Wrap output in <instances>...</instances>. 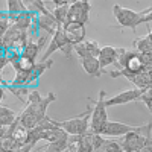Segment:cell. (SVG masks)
Masks as SVG:
<instances>
[{"mask_svg":"<svg viewBox=\"0 0 152 152\" xmlns=\"http://www.w3.org/2000/svg\"><path fill=\"white\" fill-rule=\"evenodd\" d=\"M55 100H56V96L52 91L47 93L46 97H41V94L37 90H32L28 97L26 107H24L23 111H20L21 125L28 129L37 128L47 117V107L52 102H55Z\"/></svg>","mask_w":152,"mask_h":152,"instance_id":"obj_1","label":"cell"},{"mask_svg":"<svg viewBox=\"0 0 152 152\" xmlns=\"http://www.w3.org/2000/svg\"><path fill=\"white\" fill-rule=\"evenodd\" d=\"M107 93L105 90H100L97 99L94 100V107L91 110V119H90V129L94 134H100L102 135L104 129L107 128L108 125V113H107V105H105V100H107Z\"/></svg>","mask_w":152,"mask_h":152,"instance_id":"obj_2","label":"cell"},{"mask_svg":"<svg viewBox=\"0 0 152 152\" xmlns=\"http://www.w3.org/2000/svg\"><path fill=\"white\" fill-rule=\"evenodd\" d=\"M91 107H88L84 114L78 117H72L67 120H58V126L64 129L69 135H84L90 129V119H91Z\"/></svg>","mask_w":152,"mask_h":152,"instance_id":"obj_3","label":"cell"},{"mask_svg":"<svg viewBox=\"0 0 152 152\" xmlns=\"http://www.w3.org/2000/svg\"><path fill=\"white\" fill-rule=\"evenodd\" d=\"M56 50H61L67 59L72 58L73 46L67 41V38H66V35H64V31H62V26H59L58 31L52 35V40H50V43H49V46H47V49H46V52L43 53L41 61H47V59L50 58V55L55 53Z\"/></svg>","mask_w":152,"mask_h":152,"instance_id":"obj_4","label":"cell"},{"mask_svg":"<svg viewBox=\"0 0 152 152\" xmlns=\"http://www.w3.org/2000/svg\"><path fill=\"white\" fill-rule=\"evenodd\" d=\"M113 14L122 28H131L132 31L137 29V26L140 24V20H142V11L137 12L134 9L120 6L117 3L113 6Z\"/></svg>","mask_w":152,"mask_h":152,"instance_id":"obj_5","label":"cell"},{"mask_svg":"<svg viewBox=\"0 0 152 152\" xmlns=\"http://www.w3.org/2000/svg\"><path fill=\"white\" fill-rule=\"evenodd\" d=\"M91 5L87 0H75L70 3L69 8V17L67 23H81L87 24L88 23V15H90Z\"/></svg>","mask_w":152,"mask_h":152,"instance_id":"obj_6","label":"cell"},{"mask_svg":"<svg viewBox=\"0 0 152 152\" xmlns=\"http://www.w3.org/2000/svg\"><path fill=\"white\" fill-rule=\"evenodd\" d=\"M143 94V90H138V88H131V90H125L119 94H114L113 97L105 100V105L108 107H117V105H125L134 102V100H138Z\"/></svg>","mask_w":152,"mask_h":152,"instance_id":"obj_7","label":"cell"},{"mask_svg":"<svg viewBox=\"0 0 152 152\" xmlns=\"http://www.w3.org/2000/svg\"><path fill=\"white\" fill-rule=\"evenodd\" d=\"M142 129H143V125L142 126H131V125H126L122 122H108L102 135L104 137H125L129 132L142 131Z\"/></svg>","mask_w":152,"mask_h":152,"instance_id":"obj_8","label":"cell"},{"mask_svg":"<svg viewBox=\"0 0 152 152\" xmlns=\"http://www.w3.org/2000/svg\"><path fill=\"white\" fill-rule=\"evenodd\" d=\"M62 31H64V35L67 38V41L72 46L84 43L85 24H81V23H66L64 26H62Z\"/></svg>","mask_w":152,"mask_h":152,"instance_id":"obj_9","label":"cell"},{"mask_svg":"<svg viewBox=\"0 0 152 152\" xmlns=\"http://www.w3.org/2000/svg\"><path fill=\"white\" fill-rule=\"evenodd\" d=\"M117 58H119V53H117V47H113V46H105L100 49V53H99V62H100V67L107 69L108 66L111 64H117ZM105 72V70H104Z\"/></svg>","mask_w":152,"mask_h":152,"instance_id":"obj_10","label":"cell"},{"mask_svg":"<svg viewBox=\"0 0 152 152\" xmlns=\"http://www.w3.org/2000/svg\"><path fill=\"white\" fill-rule=\"evenodd\" d=\"M81 64H82V69L90 75L93 78H99L100 75L104 73L102 67H100V62H99V58L96 56H85L81 59Z\"/></svg>","mask_w":152,"mask_h":152,"instance_id":"obj_11","label":"cell"},{"mask_svg":"<svg viewBox=\"0 0 152 152\" xmlns=\"http://www.w3.org/2000/svg\"><path fill=\"white\" fill-rule=\"evenodd\" d=\"M46 41H47V35H46V37H41L37 43L29 41V43L26 44V47L23 49L21 55L26 56V58H29V59H34V61H35V58L38 56V53H40V50H41V47H43V44H44Z\"/></svg>","mask_w":152,"mask_h":152,"instance_id":"obj_12","label":"cell"},{"mask_svg":"<svg viewBox=\"0 0 152 152\" xmlns=\"http://www.w3.org/2000/svg\"><path fill=\"white\" fill-rule=\"evenodd\" d=\"M0 85H2V88L3 90H8V91H11L12 94H15L21 102H26L28 104V100H26V96L29 97V94H31V88H28V87H14V85H9L5 79H2V82H0Z\"/></svg>","mask_w":152,"mask_h":152,"instance_id":"obj_13","label":"cell"},{"mask_svg":"<svg viewBox=\"0 0 152 152\" xmlns=\"http://www.w3.org/2000/svg\"><path fill=\"white\" fill-rule=\"evenodd\" d=\"M125 70H128L129 73H138V72L146 70V67H145V64H143V61H142L140 53L135 52V50H132V55L129 56L128 62H126Z\"/></svg>","mask_w":152,"mask_h":152,"instance_id":"obj_14","label":"cell"},{"mask_svg":"<svg viewBox=\"0 0 152 152\" xmlns=\"http://www.w3.org/2000/svg\"><path fill=\"white\" fill-rule=\"evenodd\" d=\"M17 117H18V114L14 110H11L9 107L2 104V107H0V125L8 128V126H11L17 120Z\"/></svg>","mask_w":152,"mask_h":152,"instance_id":"obj_15","label":"cell"},{"mask_svg":"<svg viewBox=\"0 0 152 152\" xmlns=\"http://www.w3.org/2000/svg\"><path fill=\"white\" fill-rule=\"evenodd\" d=\"M134 50L138 53H152V40L149 35L137 38L134 41Z\"/></svg>","mask_w":152,"mask_h":152,"instance_id":"obj_16","label":"cell"},{"mask_svg":"<svg viewBox=\"0 0 152 152\" xmlns=\"http://www.w3.org/2000/svg\"><path fill=\"white\" fill-rule=\"evenodd\" d=\"M20 148H21V146H20L11 135L0 137V149H2V152H15V151H18Z\"/></svg>","mask_w":152,"mask_h":152,"instance_id":"obj_17","label":"cell"},{"mask_svg":"<svg viewBox=\"0 0 152 152\" xmlns=\"http://www.w3.org/2000/svg\"><path fill=\"white\" fill-rule=\"evenodd\" d=\"M81 152H94V132L88 131L87 134L81 135Z\"/></svg>","mask_w":152,"mask_h":152,"instance_id":"obj_18","label":"cell"},{"mask_svg":"<svg viewBox=\"0 0 152 152\" xmlns=\"http://www.w3.org/2000/svg\"><path fill=\"white\" fill-rule=\"evenodd\" d=\"M6 6H8L6 11L9 12V14H21V12L29 9L26 6V2H21V0H8Z\"/></svg>","mask_w":152,"mask_h":152,"instance_id":"obj_19","label":"cell"},{"mask_svg":"<svg viewBox=\"0 0 152 152\" xmlns=\"http://www.w3.org/2000/svg\"><path fill=\"white\" fill-rule=\"evenodd\" d=\"M52 66H53V61H52V59H47V61L37 62L35 67H34V70H32V76H34L35 82H38V79H40V76H41V75H43L46 70H49Z\"/></svg>","mask_w":152,"mask_h":152,"instance_id":"obj_20","label":"cell"},{"mask_svg":"<svg viewBox=\"0 0 152 152\" xmlns=\"http://www.w3.org/2000/svg\"><path fill=\"white\" fill-rule=\"evenodd\" d=\"M99 152H123V149H122V145L120 143L105 138L102 146H100V149H99Z\"/></svg>","mask_w":152,"mask_h":152,"instance_id":"obj_21","label":"cell"},{"mask_svg":"<svg viewBox=\"0 0 152 152\" xmlns=\"http://www.w3.org/2000/svg\"><path fill=\"white\" fill-rule=\"evenodd\" d=\"M81 135H70L69 138V145L66 152H81Z\"/></svg>","mask_w":152,"mask_h":152,"instance_id":"obj_22","label":"cell"},{"mask_svg":"<svg viewBox=\"0 0 152 152\" xmlns=\"http://www.w3.org/2000/svg\"><path fill=\"white\" fill-rule=\"evenodd\" d=\"M84 44H85V47H87V50H88V53H90L91 56L99 58V53H100V49H102V47L99 46L97 41H94V40H85Z\"/></svg>","mask_w":152,"mask_h":152,"instance_id":"obj_23","label":"cell"},{"mask_svg":"<svg viewBox=\"0 0 152 152\" xmlns=\"http://www.w3.org/2000/svg\"><path fill=\"white\" fill-rule=\"evenodd\" d=\"M140 100H143V104L148 107V110L152 113V87L151 88H146V90L143 91Z\"/></svg>","mask_w":152,"mask_h":152,"instance_id":"obj_24","label":"cell"},{"mask_svg":"<svg viewBox=\"0 0 152 152\" xmlns=\"http://www.w3.org/2000/svg\"><path fill=\"white\" fill-rule=\"evenodd\" d=\"M152 21V6H149L148 9L142 11V20H140V24L142 23H149Z\"/></svg>","mask_w":152,"mask_h":152,"instance_id":"obj_25","label":"cell"},{"mask_svg":"<svg viewBox=\"0 0 152 152\" xmlns=\"http://www.w3.org/2000/svg\"><path fill=\"white\" fill-rule=\"evenodd\" d=\"M140 56H142V61L146 69L152 67V53H140Z\"/></svg>","mask_w":152,"mask_h":152,"instance_id":"obj_26","label":"cell"},{"mask_svg":"<svg viewBox=\"0 0 152 152\" xmlns=\"http://www.w3.org/2000/svg\"><path fill=\"white\" fill-rule=\"evenodd\" d=\"M32 149H34V145H26V146H23V148H20L18 151H15V152H32Z\"/></svg>","mask_w":152,"mask_h":152,"instance_id":"obj_27","label":"cell"},{"mask_svg":"<svg viewBox=\"0 0 152 152\" xmlns=\"http://www.w3.org/2000/svg\"><path fill=\"white\" fill-rule=\"evenodd\" d=\"M148 72H149V76H151V81H152V67H148Z\"/></svg>","mask_w":152,"mask_h":152,"instance_id":"obj_28","label":"cell"},{"mask_svg":"<svg viewBox=\"0 0 152 152\" xmlns=\"http://www.w3.org/2000/svg\"><path fill=\"white\" fill-rule=\"evenodd\" d=\"M38 152H44V151H38Z\"/></svg>","mask_w":152,"mask_h":152,"instance_id":"obj_29","label":"cell"}]
</instances>
